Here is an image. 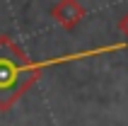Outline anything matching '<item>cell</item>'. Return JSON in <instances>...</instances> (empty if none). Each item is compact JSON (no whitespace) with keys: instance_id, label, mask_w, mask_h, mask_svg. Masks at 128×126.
Returning a JSON list of instances; mask_svg holds the SVG:
<instances>
[{"instance_id":"1","label":"cell","mask_w":128,"mask_h":126,"mask_svg":"<svg viewBox=\"0 0 128 126\" xmlns=\"http://www.w3.org/2000/svg\"><path fill=\"white\" fill-rule=\"evenodd\" d=\"M27 63L12 44H0V102L5 104L24 87Z\"/></svg>"}]
</instances>
